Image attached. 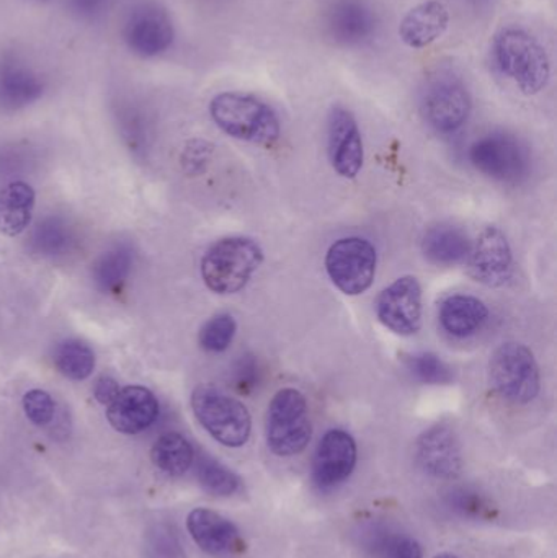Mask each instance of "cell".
Returning <instances> with one entry per match:
<instances>
[{
	"instance_id": "d6986e66",
	"label": "cell",
	"mask_w": 557,
	"mask_h": 558,
	"mask_svg": "<svg viewBox=\"0 0 557 558\" xmlns=\"http://www.w3.org/2000/svg\"><path fill=\"white\" fill-rule=\"evenodd\" d=\"M45 82L41 75L19 56L0 59V108L19 111L41 98Z\"/></svg>"
},
{
	"instance_id": "5b68a950",
	"label": "cell",
	"mask_w": 557,
	"mask_h": 558,
	"mask_svg": "<svg viewBox=\"0 0 557 558\" xmlns=\"http://www.w3.org/2000/svg\"><path fill=\"white\" fill-rule=\"evenodd\" d=\"M313 423L306 397L294 387L278 390L268 405L265 438L268 449L280 458H293L310 445Z\"/></svg>"
},
{
	"instance_id": "44dd1931",
	"label": "cell",
	"mask_w": 557,
	"mask_h": 558,
	"mask_svg": "<svg viewBox=\"0 0 557 558\" xmlns=\"http://www.w3.org/2000/svg\"><path fill=\"white\" fill-rule=\"evenodd\" d=\"M441 327L457 338H467L477 333L489 317V308L476 295H448L440 305Z\"/></svg>"
},
{
	"instance_id": "3957f363",
	"label": "cell",
	"mask_w": 557,
	"mask_h": 558,
	"mask_svg": "<svg viewBox=\"0 0 557 558\" xmlns=\"http://www.w3.org/2000/svg\"><path fill=\"white\" fill-rule=\"evenodd\" d=\"M264 264V248L244 235L219 239L205 252L199 265L203 282L219 295L241 292Z\"/></svg>"
},
{
	"instance_id": "2e32d148",
	"label": "cell",
	"mask_w": 557,
	"mask_h": 558,
	"mask_svg": "<svg viewBox=\"0 0 557 558\" xmlns=\"http://www.w3.org/2000/svg\"><path fill=\"white\" fill-rule=\"evenodd\" d=\"M359 458L355 439L343 429H330L317 445L313 478L317 487L332 488L352 475Z\"/></svg>"
},
{
	"instance_id": "7c38bea8",
	"label": "cell",
	"mask_w": 557,
	"mask_h": 558,
	"mask_svg": "<svg viewBox=\"0 0 557 558\" xmlns=\"http://www.w3.org/2000/svg\"><path fill=\"white\" fill-rule=\"evenodd\" d=\"M323 28L334 45L356 48L375 36L378 16L366 0H332L324 10Z\"/></svg>"
},
{
	"instance_id": "83f0119b",
	"label": "cell",
	"mask_w": 557,
	"mask_h": 558,
	"mask_svg": "<svg viewBox=\"0 0 557 558\" xmlns=\"http://www.w3.org/2000/svg\"><path fill=\"white\" fill-rule=\"evenodd\" d=\"M196 477L208 494L231 497L241 487V478L211 456H199L196 461Z\"/></svg>"
},
{
	"instance_id": "484cf974",
	"label": "cell",
	"mask_w": 557,
	"mask_h": 558,
	"mask_svg": "<svg viewBox=\"0 0 557 558\" xmlns=\"http://www.w3.org/2000/svg\"><path fill=\"white\" fill-rule=\"evenodd\" d=\"M131 268L133 251L128 245H117L95 260L92 265V278L100 291H117L130 277Z\"/></svg>"
},
{
	"instance_id": "6da1fadb",
	"label": "cell",
	"mask_w": 557,
	"mask_h": 558,
	"mask_svg": "<svg viewBox=\"0 0 557 558\" xmlns=\"http://www.w3.org/2000/svg\"><path fill=\"white\" fill-rule=\"evenodd\" d=\"M494 68L523 95L545 90L552 78V59L543 43L522 26H504L491 46Z\"/></svg>"
},
{
	"instance_id": "cb8c5ba5",
	"label": "cell",
	"mask_w": 557,
	"mask_h": 558,
	"mask_svg": "<svg viewBox=\"0 0 557 558\" xmlns=\"http://www.w3.org/2000/svg\"><path fill=\"white\" fill-rule=\"evenodd\" d=\"M75 238L74 229L65 222L64 219L51 218L43 219L32 238H29V251L36 257L45 258V260H56V258L65 257L71 254L74 248Z\"/></svg>"
},
{
	"instance_id": "e0dca14e",
	"label": "cell",
	"mask_w": 557,
	"mask_h": 558,
	"mask_svg": "<svg viewBox=\"0 0 557 558\" xmlns=\"http://www.w3.org/2000/svg\"><path fill=\"white\" fill-rule=\"evenodd\" d=\"M159 416V402L149 389L128 386L120 389L107 405V420L114 432L137 435L149 428Z\"/></svg>"
},
{
	"instance_id": "f35d334b",
	"label": "cell",
	"mask_w": 557,
	"mask_h": 558,
	"mask_svg": "<svg viewBox=\"0 0 557 558\" xmlns=\"http://www.w3.org/2000/svg\"><path fill=\"white\" fill-rule=\"evenodd\" d=\"M118 392H120V386H118L117 380L111 379V377L104 376L95 383L94 396L101 405L107 407Z\"/></svg>"
},
{
	"instance_id": "4316f807",
	"label": "cell",
	"mask_w": 557,
	"mask_h": 558,
	"mask_svg": "<svg viewBox=\"0 0 557 558\" xmlns=\"http://www.w3.org/2000/svg\"><path fill=\"white\" fill-rule=\"evenodd\" d=\"M52 363L56 369L71 380H85L95 369V353L84 341L64 340L55 348Z\"/></svg>"
},
{
	"instance_id": "ac0fdd59",
	"label": "cell",
	"mask_w": 557,
	"mask_h": 558,
	"mask_svg": "<svg viewBox=\"0 0 557 558\" xmlns=\"http://www.w3.org/2000/svg\"><path fill=\"white\" fill-rule=\"evenodd\" d=\"M186 530L196 546L209 556H232L244 547L234 523L208 508L193 510L186 518Z\"/></svg>"
},
{
	"instance_id": "b9f144b4",
	"label": "cell",
	"mask_w": 557,
	"mask_h": 558,
	"mask_svg": "<svg viewBox=\"0 0 557 558\" xmlns=\"http://www.w3.org/2000/svg\"><path fill=\"white\" fill-rule=\"evenodd\" d=\"M36 2H46V0H36Z\"/></svg>"
},
{
	"instance_id": "1f68e13d",
	"label": "cell",
	"mask_w": 557,
	"mask_h": 558,
	"mask_svg": "<svg viewBox=\"0 0 557 558\" xmlns=\"http://www.w3.org/2000/svg\"><path fill=\"white\" fill-rule=\"evenodd\" d=\"M118 121H120L124 140L131 146L140 147L146 144L149 123H147V117L143 108L137 107L133 101H124L118 107Z\"/></svg>"
},
{
	"instance_id": "d4e9b609",
	"label": "cell",
	"mask_w": 557,
	"mask_h": 558,
	"mask_svg": "<svg viewBox=\"0 0 557 558\" xmlns=\"http://www.w3.org/2000/svg\"><path fill=\"white\" fill-rule=\"evenodd\" d=\"M150 461L164 474L170 477H182L192 469L195 451L185 436L170 432L154 442L150 449Z\"/></svg>"
},
{
	"instance_id": "9c48e42d",
	"label": "cell",
	"mask_w": 557,
	"mask_h": 558,
	"mask_svg": "<svg viewBox=\"0 0 557 558\" xmlns=\"http://www.w3.org/2000/svg\"><path fill=\"white\" fill-rule=\"evenodd\" d=\"M470 160L483 175L504 183L525 179L530 169L526 147L509 133H491L471 146Z\"/></svg>"
},
{
	"instance_id": "7a4b0ae2",
	"label": "cell",
	"mask_w": 557,
	"mask_h": 558,
	"mask_svg": "<svg viewBox=\"0 0 557 558\" xmlns=\"http://www.w3.org/2000/svg\"><path fill=\"white\" fill-rule=\"evenodd\" d=\"M213 123L238 141L271 146L281 136L278 114L270 105L245 92H221L209 104Z\"/></svg>"
},
{
	"instance_id": "f546056e",
	"label": "cell",
	"mask_w": 557,
	"mask_h": 558,
	"mask_svg": "<svg viewBox=\"0 0 557 558\" xmlns=\"http://www.w3.org/2000/svg\"><path fill=\"white\" fill-rule=\"evenodd\" d=\"M238 324L231 314H216L199 330V347L208 353H222L234 341Z\"/></svg>"
},
{
	"instance_id": "74e56055",
	"label": "cell",
	"mask_w": 557,
	"mask_h": 558,
	"mask_svg": "<svg viewBox=\"0 0 557 558\" xmlns=\"http://www.w3.org/2000/svg\"><path fill=\"white\" fill-rule=\"evenodd\" d=\"M146 549L149 558H175L177 554V546L173 543L172 534L169 531L162 530V527L150 534Z\"/></svg>"
},
{
	"instance_id": "9a60e30c",
	"label": "cell",
	"mask_w": 557,
	"mask_h": 558,
	"mask_svg": "<svg viewBox=\"0 0 557 558\" xmlns=\"http://www.w3.org/2000/svg\"><path fill=\"white\" fill-rule=\"evenodd\" d=\"M415 458L422 471L435 478L453 481L463 471L460 439L447 425L432 426L419 436Z\"/></svg>"
},
{
	"instance_id": "ab89813d",
	"label": "cell",
	"mask_w": 557,
	"mask_h": 558,
	"mask_svg": "<svg viewBox=\"0 0 557 558\" xmlns=\"http://www.w3.org/2000/svg\"><path fill=\"white\" fill-rule=\"evenodd\" d=\"M464 2L474 3V5H483V3H486L487 0H464Z\"/></svg>"
},
{
	"instance_id": "4fadbf2b",
	"label": "cell",
	"mask_w": 557,
	"mask_h": 558,
	"mask_svg": "<svg viewBox=\"0 0 557 558\" xmlns=\"http://www.w3.org/2000/svg\"><path fill=\"white\" fill-rule=\"evenodd\" d=\"M327 153L330 166L342 179H355L365 163L362 131L352 111L336 105L327 118Z\"/></svg>"
},
{
	"instance_id": "277c9868",
	"label": "cell",
	"mask_w": 557,
	"mask_h": 558,
	"mask_svg": "<svg viewBox=\"0 0 557 558\" xmlns=\"http://www.w3.org/2000/svg\"><path fill=\"white\" fill-rule=\"evenodd\" d=\"M193 415L213 439L226 448H242L251 438L252 416L241 400L203 384L193 390Z\"/></svg>"
},
{
	"instance_id": "d590c367",
	"label": "cell",
	"mask_w": 557,
	"mask_h": 558,
	"mask_svg": "<svg viewBox=\"0 0 557 558\" xmlns=\"http://www.w3.org/2000/svg\"><path fill=\"white\" fill-rule=\"evenodd\" d=\"M450 505L464 517L486 518L493 513L487 501L470 490L451 492Z\"/></svg>"
},
{
	"instance_id": "4dcf8cb0",
	"label": "cell",
	"mask_w": 557,
	"mask_h": 558,
	"mask_svg": "<svg viewBox=\"0 0 557 558\" xmlns=\"http://www.w3.org/2000/svg\"><path fill=\"white\" fill-rule=\"evenodd\" d=\"M412 376L428 386H447L453 383V369L434 353H415L408 360Z\"/></svg>"
},
{
	"instance_id": "8d00e7d4",
	"label": "cell",
	"mask_w": 557,
	"mask_h": 558,
	"mask_svg": "<svg viewBox=\"0 0 557 558\" xmlns=\"http://www.w3.org/2000/svg\"><path fill=\"white\" fill-rule=\"evenodd\" d=\"M113 2L114 0H68V9L82 22H98L110 12Z\"/></svg>"
},
{
	"instance_id": "603a6c76",
	"label": "cell",
	"mask_w": 557,
	"mask_h": 558,
	"mask_svg": "<svg viewBox=\"0 0 557 558\" xmlns=\"http://www.w3.org/2000/svg\"><path fill=\"white\" fill-rule=\"evenodd\" d=\"M35 190L25 182H12L0 189V234L19 238L32 225Z\"/></svg>"
},
{
	"instance_id": "d6a6232c",
	"label": "cell",
	"mask_w": 557,
	"mask_h": 558,
	"mask_svg": "<svg viewBox=\"0 0 557 558\" xmlns=\"http://www.w3.org/2000/svg\"><path fill=\"white\" fill-rule=\"evenodd\" d=\"M26 418L36 426H48L55 420L56 403L48 392L41 389L28 390L22 400Z\"/></svg>"
},
{
	"instance_id": "52a82bcc",
	"label": "cell",
	"mask_w": 557,
	"mask_h": 558,
	"mask_svg": "<svg viewBox=\"0 0 557 558\" xmlns=\"http://www.w3.org/2000/svg\"><path fill=\"white\" fill-rule=\"evenodd\" d=\"M473 110L470 90L451 69H437L422 88L421 111L432 130L453 134L467 124Z\"/></svg>"
},
{
	"instance_id": "836d02e7",
	"label": "cell",
	"mask_w": 557,
	"mask_h": 558,
	"mask_svg": "<svg viewBox=\"0 0 557 558\" xmlns=\"http://www.w3.org/2000/svg\"><path fill=\"white\" fill-rule=\"evenodd\" d=\"M215 146L205 140H192L183 147L180 163L189 175H199L208 169L211 162Z\"/></svg>"
},
{
	"instance_id": "30bf717a",
	"label": "cell",
	"mask_w": 557,
	"mask_h": 558,
	"mask_svg": "<svg viewBox=\"0 0 557 558\" xmlns=\"http://www.w3.org/2000/svg\"><path fill=\"white\" fill-rule=\"evenodd\" d=\"M128 48L141 58H156L172 46L175 28L167 10L157 2H141L131 9L124 22Z\"/></svg>"
},
{
	"instance_id": "ba28073f",
	"label": "cell",
	"mask_w": 557,
	"mask_h": 558,
	"mask_svg": "<svg viewBox=\"0 0 557 558\" xmlns=\"http://www.w3.org/2000/svg\"><path fill=\"white\" fill-rule=\"evenodd\" d=\"M324 265L327 277L340 292L360 295L375 281L378 254L366 239L343 238L330 245Z\"/></svg>"
},
{
	"instance_id": "7402d4cb",
	"label": "cell",
	"mask_w": 557,
	"mask_h": 558,
	"mask_svg": "<svg viewBox=\"0 0 557 558\" xmlns=\"http://www.w3.org/2000/svg\"><path fill=\"white\" fill-rule=\"evenodd\" d=\"M473 242L463 229L455 226H435L422 238V254L438 267H455L468 260Z\"/></svg>"
},
{
	"instance_id": "8992f818",
	"label": "cell",
	"mask_w": 557,
	"mask_h": 558,
	"mask_svg": "<svg viewBox=\"0 0 557 558\" xmlns=\"http://www.w3.org/2000/svg\"><path fill=\"white\" fill-rule=\"evenodd\" d=\"M489 384L507 402H533L542 389V374L533 351L517 341L500 344L491 356Z\"/></svg>"
},
{
	"instance_id": "ffe728a7",
	"label": "cell",
	"mask_w": 557,
	"mask_h": 558,
	"mask_svg": "<svg viewBox=\"0 0 557 558\" xmlns=\"http://www.w3.org/2000/svg\"><path fill=\"white\" fill-rule=\"evenodd\" d=\"M450 26V10L440 0H425L405 13L399 23V38L412 49L434 45Z\"/></svg>"
},
{
	"instance_id": "5bb4252c",
	"label": "cell",
	"mask_w": 557,
	"mask_h": 558,
	"mask_svg": "<svg viewBox=\"0 0 557 558\" xmlns=\"http://www.w3.org/2000/svg\"><path fill=\"white\" fill-rule=\"evenodd\" d=\"M468 268L474 281L487 288H500L513 274V254L509 239L496 226H489L471 244Z\"/></svg>"
},
{
	"instance_id": "f1b7e54d",
	"label": "cell",
	"mask_w": 557,
	"mask_h": 558,
	"mask_svg": "<svg viewBox=\"0 0 557 558\" xmlns=\"http://www.w3.org/2000/svg\"><path fill=\"white\" fill-rule=\"evenodd\" d=\"M368 550L373 558H422L421 544L408 534L396 531H378L370 539Z\"/></svg>"
},
{
	"instance_id": "8fae6325",
	"label": "cell",
	"mask_w": 557,
	"mask_h": 558,
	"mask_svg": "<svg viewBox=\"0 0 557 558\" xmlns=\"http://www.w3.org/2000/svg\"><path fill=\"white\" fill-rule=\"evenodd\" d=\"M422 286L405 275L383 289L376 299V315L392 333L411 337L422 327Z\"/></svg>"
},
{
	"instance_id": "e575fe53",
	"label": "cell",
	"mask_w": 557,
	"mask_h": 558,
	"mask_svg": "<svg viewBox=\"0 0 557 558\" xmlns=\"http://www.w3.org/2000/svg\"><path fill=\"white\" fill-rule=\"evenodd\" d=\"M261 364L252 354H245L232 367V380L239 392H251L261 383Z\"/></svg>"
},
{
	"instance_id": "60d3db41",
	"label": "cell",
	"mask_w": 557,
	"mask_h": 558,
	"mask_svg": "<svg viewBox=\"0 0 557 558\" xmlns=\"http://www.w3.org/2000/svg\"><path fill=\"white\" fill-rule=\"evenodd\" d=\"M435 558H458V557L453 556V554H440V556H437Z\"/></svg>"
}]
</instances>
